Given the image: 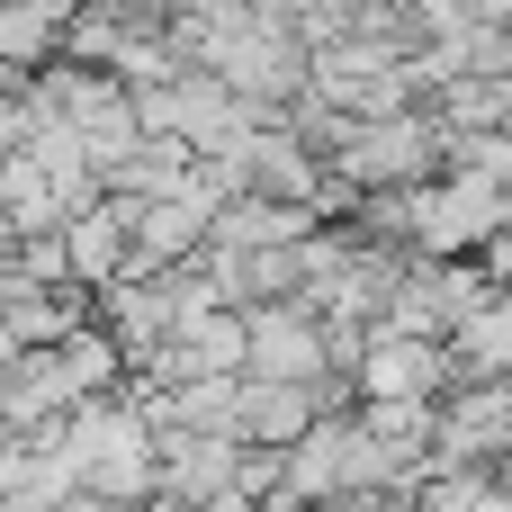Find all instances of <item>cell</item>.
Segmentation results:
<instances>
[{"label":"cell","instance_id":"cell-1","mask_svg":"<svg viewBox=\"0 0 512 512\" xmlns=\"http://www.w3.org/2000/svg\"><path fill=\"white\" fill-rule=\"evenodd\" d=\"M27 9H36V18H63V9H81V0H27Z\"/></svg>","mask_w":512,"mask_h":512}]
</instances>
